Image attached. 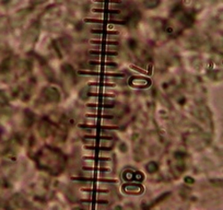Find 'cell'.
<instances>
[{"label": "cell", "mask_w": 223, "mask_h": 210, "mask_svg": "<svg viewBox=\"0 0 223 210\" xmlns=\"http://www.w3.org/2000/svg\"><path fill=\"white\" fill-rule=\"evenodd\" d=\"M92 64H94V65H98V66H103V65H106V66H110V67H117V65L114 63H96V61H93Z\"/></svg>", "instance_id": "9c48e42d"}, {"label": "cell", "mask_w": 223, "mask_h": 210, "mask_svg": "<svg viewBox=\"0 0 223 210\" xmlns=\"http://www.w3.org/2000/svg\"><path fill=\"white\" fill-rule=\"evenodd\" d=\"M95 2H104V3H122L120 0H93Z\"/></svg>", "instance_id": "8992f818"}, {"label": "cell", "mask_w": 223, "mask_h": 210, "mask_svg": "<svg viewBox=\"0 0 223 210\" xmlns=\"http://www.w3.org/2000/svg\"><path fill=\"white\" fill-rule=\"evenodd\" d=\"M86 22H93V23H114V24H124V22L118 21H101V20H94V19H88Z\"/></svg>", "instance_id": "7a4b0ae2"}, {"label": "cell", "mask_w": 223, "mask_h": 210, "mask_svg": "<svg viewBox=\"0 0 223 210\" xmlns=\"http://www.w3.org/2000/svg\"><path fill=\"white\" fill-rule=\"evenodd\" d=\"M91 97H113L114 95L110 94H90Z\"/></svg>", "instance_id": "8fae6325"}, {"label": "cell", "mask_w": 223, "mask_h": 210, "mask_svg": "<svg viewBox=\"0 0 223 210\" xmlns=\"http://www.w3.org/2000/svg\"><path fill=\"white\" fill-rule=\"evenodd\" d=\"M93 44H98V45H117V42H105V41H91Z\"/></svg>", "instance_id": "277c9868"}, {"label": "cell", "mask_w": 223, "mask_h": 210, "mask_svg": "<svg viewBox=\"0 0 223 210\" xmlns=\"http://www.w3.org/2000/svg\"><path fill=\"white\" fill-rule=\"evenodd\" d=\"M93 12H106V13H119L118 10H97L93 9Z\"/></svg>", "instance_id": "52a82bcc"}, {"label": "cell", "mask_w": 223, "mask_h": 210, "mask_svg": "<svg viewBox=\"0 0 223 210\" xmlns=\"http://www.w3.org/2000/svg\"><path fill=\"white\" fill-rule=\"evenodd\" d=\"M81 75H93V76H106V77H124L122 73H105V72H85V71H79Z\"/></svg>", "instance_id": "6da1fadb"}, {"label": "cell", "mask_w": 223, "mask_h": 210, "mask_svg": "<svg viewBox=\"0 0 223 210\" xmlns=\"http://www.w3.org/2000/svg\"><path fill=\"white\" fill-rule=\"evenodd\" d=\"M92 33H97V34H108V35H117L118 32H108V31H97V30H93Z\"/></svg>", "instance_id": "5b68a950"}, {"label": "cell", "mask_w": 223, "mask_h": 210, "mask_svg": "<svg viewBox=\"0 0 223 210\" xmlns=\"http://www.w3.org/2000/svg\"><path fill=\"white\" fill-rule=\"evenodd\" d=\"M90 54H92V55H113V56H116L117 55V53L116 51H90Z\"/></svg>", "instance_id": "3957f363"}, {"label": "cell", "mask_w": 223, "mask_h": 210, "mask_svg": "<svg viewBox=\"0 0 223 210\" xmlns=\"http://www.w3.org/2000/svg\"><path fill=\"white\" fill-rule=\"evenodd\" d=\"M92 85H98V87H113V84H102V83H92Z\"/></svg>", "instance_id": "7c38bea8"}, {"label": "cell", "mask_w": 223, "mask_h": 210, "mask_svg": "<svg viewBox=\"0 0 223 210\" xmlns=\"http://www.w3.org/2000/svg\"><path fill=\"white\" fill-rule=\"evenodd\" d=\"M88 106H91V107H113V105H103V104H88Z\"/></svg>", "instance_id": "30bf717a"}, {"label": "cell", "mask_w": 223, "mask_h": 210, "mask_svg": "<svg viewBox=\"0 0 223 210\" xmlns=\"http://www.w3.org/2000/svg\"><path fill=\"white\" fill-rule=\"evenodd\" d=\"M88 150H104V151H108V150H110L109 148L107 147H90V146H88V147H85Z\"/></svg>", "instance_id": "ba28073f"}]
</instances>
